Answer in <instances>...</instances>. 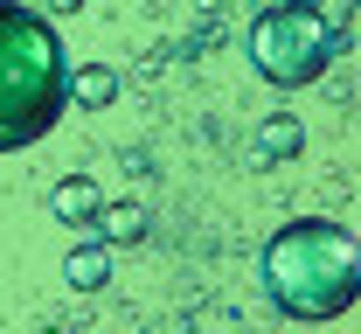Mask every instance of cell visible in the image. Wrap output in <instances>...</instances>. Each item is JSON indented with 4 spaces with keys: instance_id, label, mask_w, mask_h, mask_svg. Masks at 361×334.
Segmentation results:
<instances>
[{
    "instance_id": "cell-1",
    "label": "cell",
    "mask_w": 361,
    "mask_h": 334,
    "mask_svg": "<svg viewBox=\"0 0 361 334\" xmlns=\"http://www.w3.org/2000/svg\"><path fill=\"white\" fill-rule=\"evenodd\" d=\"M257 279L285 321H341L361 299V237L334 216H299L271 230Z\"/></svg>"
},
{
    "instance_id": "cell-2",
    "label": "cell",
    "mask_w": 361,
    "mask_h": 334,
    "mask_svg": "<svg viewBox=\"0 0 361 334\" xmlns=\"http://www.w3.org/2000/svg\"><path fill=\"white\" fill-rule=\"evenodd\" d=\"M70 112V56L35 7L0 0V153H21L56 133Z\"/></svg>"
},
{
    "instance_id": "cell-3",
    "label": "cell",
    "mask_w": 361,
    "mask_h": 334,
    "mask_svg": "<svg viewBox=\"0 0 361 334\" xmlns=\"http://www.w3.org/2000/svg\"><path fill=\"white\" fill-rule=\"evenodd\" d=\"M250 70L264 77L271 91H299V84H319L326 63L341 56V21L319 14L313 0H271L264 14L250 21Z\"/></svg>"
},
{
    "instance_id": "cell-4",
    "label": "cell",
    "mask_w": 361,
    "mask_h": 334,
    "mask_svg": "<svg viewBox=\"0 0 361 334\" xmlns=\"http://www.w3.org/2000/svg\"><path fill=\"white\" fill-rule=\"evenodd\" d=\"M49 209H56V223H97V209H104V195H97V181L90 174H63L56 189H49Z\"/></svg>"
},
{
    "instance_id": "cell-5",
    "label": "cell",
    "mask_w": 361,
    "mask_h": 334,
    "mask_svg": "<svg viewBox=\"0 0 361 334\" xmlns=\"http://www.w3.org/2000/svg\"><path fill=\"white\" fill-rule=\"evenodd\" d=\"M306 146V126H299V112H278V119H264L257 126V140H250V160L257 167H278V160H292Z\"/></svg>"
},
{
    "instance_id": "cell-6",
    "label": "cell",
    "mask_w": 361,
    "mask_h": 334,
    "mask_svg": "<svg viewBox=\"0 0 361 334\" xmlns=\"http://www.w3.org/2000/svg\"><path fill=\"white\" fill-rule=\"evenodd\" d=\"M70 97H77V112H104V105L118 97V70H104V63L70 70Z\"/></svg>"
},
{
    "instance_id": "cell-7",
    "label": "cell",
    "mask_w": 361,
    "mask_h": 334,
    "mask_svg": "<svg viewBox=\"0 0 361 334\" xmlns=\"http://www.w3.org/2000/svg\"><path fill=\"white\" fill-rule=\"evenodd\" d=\"M63 279L77 292H97L104 279H111V251L104 244H84V251H70V265H63Z\"/></svg>"
},
{
    "instance_id": "cell-8",
    "label": "cell",
    "mask_w": 361,
    "mask_h": 334,
    "mask_svg": "<svg viewBox=\"0 0 361 334\" xmlns=\"http://www.w3.org/2000/svg\"><path fill=\"white\" fill-rule=\"evenodd\" d=\"M97 223H104V237H111V244H126V237L146 230V216H139V209H97Z\"/></svg>"
},
{
    "instance_id": "cell-9",
    "label": "cell",
    "mask_w": 361,
    "mask_h": 334,
    "mask_svg": "<svg viewBox=\"0 0 361 334\" xmlns=\"http://www.w3.org/2000/svg\"><path fill=\"white\" fill-rule=\"evenodd\" d=\"M355 7H361V0H355Z\"/></svg>"
}]
</instances>
